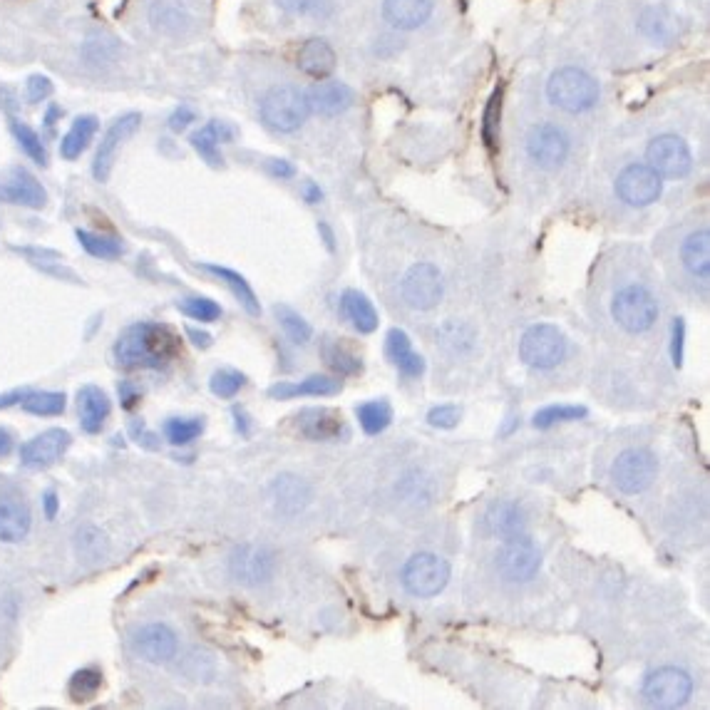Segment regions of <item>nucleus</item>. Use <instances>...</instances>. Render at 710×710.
Returning <instances> with one entry per match:
<instances>
[{"instance_id":"864d4df0","label":"nucleus","mask_w":710,"mask_h":710,"mask_svg":"<svg viewBox=\"0 0 710 710\" xmlns=\"http://www.w3.org/2000/svg\"><path fill=\"white\" fill-rule=\"evenodd\" d=\"M192 120H194V112L189 110V107H179V110L172 112V117H169V127H172L174 132H182L192 125Z\"/></svg>"},{"instance_id":"f3484780","label":"nucleus","mask_w":710,"mask_h":710,"mask_svg":"<svg viewBox=\"0 0 710 710\" xmlns=\"http://www.w3.org/2000/svg\"><path fill=\"white\" fill-rule=\"evenodd\" d=\"M140 122H142L140 112H127V115H122L120 120H115V125L107 130L105 140L100 142L95 159H92V177H95L97 182H107V177H110V172H112V162H115L117 149H120V144L125 142L127 137L135 135L137 127H140Z\"/></svg>"},{"instance_id":"f03ea898","label":"nucleus","mask_w":710,"mask_h":710,"mask_svg":"<svg viewBox=\"0 0 710 710\" xmlns=\"http://www.w3.org/2000/svg\"><path fill=\"white\" fill-rule=\"evenodd\" d=\"M547 95L554 107L579 115L589 112L599 102V85L589 72L579 68H562L549 77Z\"/></svg>"},{"instance_id":"20e7f679","label":"nucleus","mask_w":710,"mask_h":710,"mask_svg":"<svg viewBox=\"0 0 710 710\" xmlns=\"http://www.w3.org/2000/svg\"><path fill=\"white\" fill-rule=\"evenodd\" d=\"M567 355V338L552 323H537L519 341V358L534 370H552Z\"/></svg>"},{"instance_id":"aec40b11","label":"nucleus","mask_w":710,"mask_h":710,"mask_svg":"<svg viewBox=\"0 0 710 710\" xmlns=\"http://www.w3.org/2000/svg\"><path fill=\"white\" fill-rule=\"evenodd\" d=\"M110 410V398H107V393L102 388H97V385H82V388L77 390V415H80V425L85 432H90V435L100 432L102 427H105L107 418H110Z\"/></svg>"},{"instance_id":"c03bdc74","label":"nucleus","mask_w":710,"mask_h":710,"mask_svg":"<svg viewBox=\"0 0 710 710\" xmlns=\"http://www.w3.org/2000/svg\"><path fill=\"white\" fill-rule=\"evenodd\" d=\"M244 385H246V375L239 373V370H234V368L216 370V373L212 375V380H209V388H212V393L221 400L236 398Z\"/></svg>"},{"instance_id":"338daca9","label":"nucleus","mask_w":710,"mask_h":710,"mask_svg":"<svg viewBox=\"0 0 710 710\" xmlns=\"http://www.w3.org/2000/svg\"><path fill=\"white\" fill-rule=\"evenodd\" d=\"M517 425H519V420H514V418H512V423H509L507 427H504V430H502V432H499V435H502V437H507V435H509V432H512V430H514V427H517Z\"/></svg>"},{"instance_id":"5701e85b","label":"nucleus","mask_w":710,"mask_h":710,"mask_svg":"<svg viewBox=\"0 0 710 710\" xmlns=\"http://www.w3.org/2000/svg\"><path fill=\"white\" fill-rule=\"evenodd\" d=\"M383 15L393 28L415 30L432 15V0H383Z\"/></svg>"},{"instance_id":"6ab92c4d","label":"nucleus","mask_w":710,"mask_h":710,"mask_svg":"<svg viewBox=\"0 0 710 710\" xmlns=\"http://www.w3.org/2000/svg\"><path fill=\"white\" fill-rule=\"evenodd\" d=\"M0 199L10 204H20V207L43 209L45 202H48V194H45L43 184L33 174L18 167L8 182L0 184Z\"/></svg>"},{"instance_id":"bf43d9fd","label":"nucleus","mask_w":710,"mask_h":710,"mask_svg":"<svg viewBox=\"0 0 710 710\" xmlns=\"http://www.w3.org/2000/svg\"><path fill=\"white\" fill-rule=\"evenodd\" d=\"M58 514V495L55 492H45V517L55 519Z\"/></svg>"},{"instance_id":"79ce46f5","label":"nucleus","mask_w":710,"mask_h":710,"mask_svg":"<svg viewBox=\"0 0 710 710\" xmlns=\"http://www.w3.org/2000/svg\"><path fill=\"white\" fill-rule=\"evenodd\" d=\"M204 432V420L202 418H169L164 423V435L172 445H189V442L197 440Z\"/></svg>"},{"instance_id":"f257e3e1","label":"nucleus","mask_w":710,"mask_h":710,"mask_svg":"<svg viewBox=\"0 0 710 710\" xmlns=\"http://www.w3.org/2000/svg\"><path fill=\"white\" fill-rule=\"evenodd\" d=\"M177 353V336L162 323H135L115 343V360L122 368H167Z\"/></svg>"},{"instance_id":"6e6552de","label":"nucleus","mask_w":710,"mask_h":710,"mask_svg":"<svg viewBox=\"0 0 710 710\" xmlns=\"http://www.w3.org/2000/svg\"><path fill=\"white\" fill-rule=\"evenodd\" d=\"M497 569L507 581H532L542 569V552L537 542L527 537V532L517 537L502 539L497 552Z\"/></svg>"},{"instance_id":"680f3d73","label":"nucleus","mask_w":710,"mask_h":710,"mask_svg":"<svg viewBox=\"0 0 710 710\" xmlns=\"http://www.w3.org/2000/svg\"><path fill=\"white\" fill-rule=\"evenodd\" d=\"M303 197H306V202H311V204H316V202H321V189L316 187V184H306V192H303Z\"/></svg>"},{"instance_id":"72a5a7b5","label":"nucleus","mask_w":710,"mask_h":710,"mask_svg":"<svg viewBox=\"0 0 710 710\" xmlns=\"http://www.w3.org/2000/svg\"><path fill=\"white\" fill-rule=\"evenodd\" d=\"M204 269H207L209 274L219 276V279L224 281V284L229 286L231 291H234V296L239 298V303L246 308V311L251 313V316H259V313H261L259 298H256L254 288L249 286V281H246L244 276L236 274V271H231V269H224V266H204Z\"/></svg>"},{"instance_id":"a19ab883","label":"nucleus","mask_w":710,"mask_h":710,"mask_svg":"<svg viewBox=\"0 0 710 710\" xmlns=\"http://www.w3.org/2000/svg\"><path fill=\"white\" fill-rule=\"evenodd\" d=\"M102 688V673L100 668H80L77 673H72L70 678V696L77 703H85L90 698H95Z\"/></svg>"},{"instance_id":"7ed1b4c3","label":"nucleus","mask_w":710,"mask_h":710,"mask_svg":"<svg viewBox=\"0 0 710 710\" xmlns=\"http://www.w3.org/2000/svg\"><path fill=\"white\" fill-rule=\"evenodd\" d=\"M308 115H311L308 97L298 87H274L261 100V120L274 132H296Z\"/></svg>"},{"instance_id":"4d7b16f0","label":"nucleus","mask_w":710,"mask_h":710,"mask_svg":"<svg viewBox=\"0 0 710 710\" xmlns=\"http://www.w3.org/2000/svg\"><path fill=\"white\" fill-rule=\"evenodd\" d=\"M269 169H271V174H274V177H284V179L293 177V164L286 162V159H271Z\"/></svg>"},{"instance_id":"8fccbe9b","label":"nucleus","mask_w":710,"mask_h":710,"mask_svg":"<svg viewBox=\"0 0 710 710\" xmlns=\"http://www.w3.org/2000/svg\"><path fill=\"white\" fill-rule=\"evenodd\" d=\"M683 346H686V321H683V318H676L671 331V358L676 368H681L683 365Z\"/></svg>"},{"instance_id":"4c0bfd02","label":"nucleus","mask_w":710,"mask_h":710,"mask_svg":"<svg viewBox=\"0 0 710 710\" xmlns=\"http://www.w3.org/2000/svg\"><path fill=\"white\" fill-rule=\"evenodd\" d=\"M75 549L82 562H100L107 557V537L97 527H82L75 537Z\"/></svg>"},{"instance_id":"603ef678","label":"nucleus","mask_w":710,"mask_h":710,"mask_svg":"<svg viewBox=\"0 0 710 710\" xmlns=\"http://www.w3.org/2000/svg\"><path fill=\"white\" fill-rule=\"evenodd\" d=\"M50 92H53V82H50L45 75H33L28 80V100L30 102H43Z\"/></svg>"},{"instance_id":"de8ad7c7","label":"nucleus","mask_w":710,"mask_h":710,"mask_svg":"<svg viewBox=\"0 0 710 710\" xmlns=\"http://www.w3.org/2000/svg\"><path fill=\"white\" fill-rule=\"evenodd\" d=\"M499 122H502V87H497L495 95L490 97L485 117H482V135H485V144L490 149H497Z\"/></svg>"},{"instance_id":"2eb2a0df","label":"nucleus","mask_w":710,"mask_h":710,"mask_svg":"<svg viewBox=\"0 0 710 710\" xmlns=\"http://www.w3.org/2000/svg\"><path fill=\"white\" fill-rule=\"evenodd\" d=\"M70 442V432L63 430V427L45 430L30 442H25L23 450H20V462H23L25 470H45L68 452Z\"/></svg>"},{"instance_id":"ddd939ff","label":"nucleus","mask_w":710,"mask_h":710,"mask_svg":"<svg viewBox=\"0 0 710 710\" xmlns=\"http://www.w3.org/2000/svg\"><path fill=\"white\" fill-rule=\"evenodd\" d=\"M527 154L537 167L557 169L562 167L569 154V137L557 125H537L527 135Z\"/></svg>"},{"instance_id":"bb28decb","label":"nucleus","mask_w":710,"mask_h":710,"mask_svg":"<svg viewBox=\"0 0 710 710\" xmlns=\"http://www.w3.org/2000/svg\"><path fill=\"white\" fill-rule=\"evenodd\" d=\"M298 68L311 77H328L336 70V53L326 40H306L298 50Z\"/></svg>"},{"instance_id":"09e8293b","label":"nucleus","mask_w":710,"mask_h":710,"mask_svg":"<svg viewBox=\"0 0 710 710\" xmlns=\"http://www.w3.org/2000/svg\"><path fill=\"white\" fill-rule=\"evenodd\" d=\"M462 413L457 405H437V408H432L430 413H427V423L432 427H440V430H452V427H457L460 423Z\"/></svg>"},{"instance_id":"5fc2aeb1","label":"nucleus","mask_w":710,"mask_h":710,"mask_svg":"<svg viewBox=\"0 0 710 710\" xmlns=\"http://www.w3.org/2000/svg\"><path fill=\"white\" fill-rule=\"evenodd\" d=\"M276 3L288 13H308L311 8H316L318 0H276Z\"/></svg>"},{"instance_id":"a18cd8bd","label":"nucleus","mask_w":710,"mask_h":710,"mask_svg":"<svg viewBox=\"0 0 710 710\" xmlns=\"http://www.w3.org/2000/svg\"><path fill=\"white\" fill-rule=\"evenodd\" d=\"M10 130H13L15 140H18L20 147H23V152L28 154L35 164H40V167H45V164H48V152H45L38 132H33L28 125H23V122H13V125H10Z\"/></svg>"},{"instance_id":"0eeeda50","label":"nucleus","mask_w":710,"mask_h":710,"mask_svg":"<svg viewBox=\"0 0 710 710\" xmlns=\"http://www.w3.org/2000/svg\"><path fill=\"white\" fill-rule=\"evenodd\" d=\"M450 581V564L430 552L413 554L403 567V586L418 599H432Z\"/></svg>"},{"instance_id":"cd10ccee","label":"nucleus","mask_w":710,"mask_h":710,"mask_svg":"<svg viewBox=\"0 0 710 710\" xmlns=\"http://www.w3.org/2000/svg\"><path fill=\"white\" fill-rule=\"evenodd\" d=\"M341 313L358 333H373L378 328V311L368 296L360 291H346L341 296Z\"/></svg>"},{"instance_id":"f704fd0d","label":"nucleus","mask_w":710,"mask_h":710,"mask_svg":"<svg viewBox=\"0 0 710 710\" xmlns=\"http://www.w3.org/2000/svg\"><path fill=\"white\" fill-rule=\"evenodd\" d=\"M358 420L360 427H363L365 435H380L385 432L393 423V408H390L388 400H368V403L358 405Z\"/></svg>"},{"instance_id":"f8f14e48","label":"nucleus","mask_w":710,"mask_h":710,"mask_svg":"<svg viewBox=\"0 0 710 710\" xmlns=\"http://www.w3.org/2000/svg\"><path fill=\"white\" fill-rule=\"evenodd\" d=\"M229 574L244 586H261L274 576V554L259 544H241L229 557Z\"/></svg>"},{"instance_id":"4468645a","label":"nucleus","mask_w":710,"mask_h":710,"mask_svg":"<svg viewBox=\"0 0 710 710\" xmlns=\"http://www.w3.org/2000/svg\"><path fill=\"white\" fill-rule=\"evenodd\" d=\"M403 298L415 311H430L442 298V276L432 264H415L403 279Z\"/></svg>"},{"instance_id":"c9c22d12","label":"nucleus","mask_w":710,"mask_h":710,"mask_svg":"<svg viewBox=\"0 0 710 710\" xmlns=\"http://www.w3.org/2000/svg\"><path fill=\"white\" fill-rule=\"evenodd\" d=\"M25 408V413L33 415H63L68 408V395L58 393V390H35V393H25V398L20 400Z\"/></svg>"},{"instance_id":"a878e982","label":"nucleus","mask_w":710,"mask_h":710,"mask_svg":"<svg viewBox=\"0 0 710 710\" xmlns=\"http://www.w3.org/2000/svg\"><path fill=\"white\" fill-rule=\"evenodd\" d=\"M341 393V380H333L328 375H311L301 383H276L269 388V395L274 400H291L298 395H311V398H328V395Z\"/></svg>"},{"instance_id":"49530a36","label":"nucleus","mask_w":710,"mask_h":710,"mask_svg":"<svg viewBox=\"0 0 710 710\" xmlns=\"http://www.w3.org/2000/svg\"><path fill=\"white\" fill-rule=\"evenodd\" d=\"M179 311L184 313V316L194 318V321H202V323H212L216 318H221V306L212 298H202V296H194V298H184V301H179Z\"/></svg>"},{"instance_id":"473e14b6","label":"nucleus","mask_w":710,"mask_h":710,"mask_svg":"<svg viewBox=\"0 0 710 710\" xmlns=\"http://www.w3.org/2000/svg\"><path fill=\"white\" fill-rule=\"evenodd\" d=\"M321 355L323 360H326L328 368L336 370V373L341 375H358L360 370H363V360H360V355H355L351 348L343 346V343L336 341V338H326V341H323Z\"/></svg>"},{"instance_id":"c756f323","label":"nucleus","mask_w":710,"mask_h":710,"mask_svg":"<svg viewBox=\"0 0 710 710\" xmlns=\"http://www.w3.org/2000/svg\"><path fill=\"white\" fill-rule=\"evenodd\" d=\"M681 259L688 274L706 281L710 276V234L708 229L693 231L681 246Z\"/></svg>"},{"instance_id":"9d476101","label":"nucleus","mask_w":710,"mask_h":710,"mask_svg":"<svg viewBox=\"0 0 710 710\" xmlns=\"http://www.w3.org/2000/svg\"><path fill=\"white\" fill-rule=\"evenodd\" d=\"M648 167L666 179H683L691 174L693 167V154L688 149V144L678 135H661L653 137L651 144L646 149Z\"/></svg>"},{"instance_id":"1a4fd4ad","label":"nucleus","mask_w":710,"mask_h":710,"mask_svg":"<svg viewBox=\"0 0 710 710\" xmlns=\"http://www.w3.org/2000/svg\"><path fill=\"white\" fill-rule=\"evenodd\" d=\"M656 472L658 462L653 452L643 450V447H631L616 457L614 467H611V480L624 495H641L656 480Z\"/></svg>"},{"instance_id":"3c124183","label":"nucleus","mask_w":710,"mask_h":710,"mask_svg":"<svg viewBox=\"0 0 710 710\" xmlns=\"http://www.w3.org/2000/svg\"><path fill=\"white\" fill-rule=\"evenodd\" d=\"M130 435L144 450H159L157 435H154L152 430H147V425H144L142 420H130Z\"/></svg>"},{"instance_id":"58836bf2","label":"nucleus","mask_w":710,"mask_h":710,"mask_svg":"<svg viewBox=\"0 0 710 710\" xmlns=\"http://www.w3.org/2000/svg\"><path fill=\"white\" fill-rule=\"evenodd\" d=\"M589 415V410L581 405H547L534 415V427L539 430H549V427L559 423H574V420H584Z\"/></svg>"},{"instance_id":"c85d7f7f","label":"nucleus","mask_w":710,"mask_h":710,"mask_svg":"<svg viewBox=\"0 0 710 710\" xmlns=\"http://www.w3.org/2000/svg\"><path fill=\"white\" fill-rule=\"evenodd\" d=\"M271 495H274L276 507L284 514H298L311 499V487L303 480L293 475H281L276 477L274 485H271Z\"/></svg>"},{"instance_id":"e433bc0d","label":"nucleus","mask_w":710,"mask_h":710,"mask_svg":"<svg viewBox=\"0 0 710 710\" xmlns=\"http://www.w3.org/2000/svg\"><path fill=\"white\" fill-rule=\"evenodd\" d=\"M77 241H80L87 254L97 256V259H120L125 254V244L115 239V236H102L80 229L77 231Z\"/></svg>"},{"instance_id":"2f4dec72","label":"nucleus","mask_w":710,"mask_h":710,"mask_svg":"<svg viewBox=\"0 0 710 710\" xmlns=\"http://www.w3.org/2000/svg\"><path fill=\"white\" fill-rule=\"evenodd\" d=\"M224 140H231V132L229 127H224L221 122H212V125L202 127V130L192 135L194 149H197L209 164H214V167H221V164H224V159H221L219 154V144Z\"/></svg>"},{"instance_id":"ea45409f","label":"nucleus","mask_w":710,"mask_h":710,"mask_svg":"<svg viewBox=\"0 0 710 710\" xmlns=\"http://www.w3.org/2000/svg\"><path fill=\"white\" fill-rule=\"evenodd\" d=\"M641 30L648 38L658 40V43H666V40H671L678 33L676 20L666 10H646L641 18Z\"/></svg>"},{"instance_id":"13d9d810","label":"nucleus","mask_w":710,"mask_h":710,"mask_svg":"<svg viewBox=\"0 0 710 710\" xmlns=\"http://www.w3.org/2000/svg\"><path fill=\"white\" fill-rule=\"evenodd\" d=\"M187 336L192 338V343L197 348H209V346H212V336H209V333H204V331H197V328H187Z\"/></svg>"},{"instance_id":"4be33fe9","label":"nucleus","mask_w":710,"mask_h":710,"mask_svg":"<svg viewBox=\"0 0 710 710\" xmlns=\"http://www.w3.org/2000/svg\"><path fill=\"white\" fill-rule=\"evenodd\" d=\"M485 524L487 532L499 539L517 537V534L527 532V519H524L522 507H519L517 502H507V499H504V502H495L487 509Z\"/></svg>"},{"instance_id":"412c9836","label":"nucleus","mask_w":710,"mask_h":710,"mask_svg":"<svg viewBox=\"0 0 710 710\" xmlns=\"http://www.w3.org/2000/svg\"><path fill=\"white\" fill-rule=\"evenodd\" d=\"M385 355H388L390 363H393L405 378H420V375L425 373L423 355L413 351V343H410L408 333L400 331V328H393V331H388V336H385Z\"/></svg>"},{"instance_id":"69168bd1","label":"nucleus","mask_w":710,"mask_h":710,"mask_svg":"<svg viewBox=\"0 0 710 710\" xmlns=\"http://www.w3.org/2000/svg\"><path fill=\"white\" fill-rule=\"evenodd\" d=\"M318 231H321V234H323V239H326V246H328V251H333V249H336V244H333V234H331V229H328V226H326V224H321V226H318Z\"/></svg>"},{"instance_id":"a211bd4d","label":"nucleus","mask_w":710,"mask_h":710,"mask_svg":"<svg viewBox=\"0 0 710 710\" xmlns=\"http://www.w3.org/2000/svg\"><path fill=\"white\" fill-rule=\"evenodd\" d=\"M298 432L313 442H333L348 437L343 415L331 408H308L298 415Z\"/></svg>"},{"instance_id":"423d86ee","label":"nucleus","mask_w":710,"mask_h":710,"mask_svg":"<svg viewBox=\"0 0 710 710\" xmlns=\"http://www.w3.org/2000/svg\"><path fill=\"white\" fill-rule=\"evenodd\" d=\"M614 321L629 333H646L658 321V301L643 286L621 288L611 303Z\"/></svg>"},{"instance_id":"e2e57ef3","label":"nucleus","mask_w":710,"mask_h":710,"mask_svg":"<svg viewBox=\"0 0 710 710\" xmlns=\"http://www.w3.org/2000/svg\"><path fill=\"white\" fill-rule=\"evenodd\" d=\"M234 418H236V427H239L241 435H246V432H249V423H246V420H249V418H246L244 410L236 408V410H234Z\"/></svg>"},{"instance_id":"39448f33","label":"nucleus","mask_w":710,"mask_h":710,"mask_svg":"<svg viewBox=\"0 0 710 710\" xmlns=\"http://www.w3.org/2000/svg\"><path fill=\"white\" fill-rule=\"evenodd\" d=\"M641 693L643 701L651 708H681L693 696V678L686 671H681V668H658V671L648 673L641 686Z\"/></svg>"},{"instance_id":"052dcab7","label":"nucleus","mask_w":710,"mask_h":710,"mask_svg":"<svg viewBox=\"0 0 710 710\" xmlns=\"http://www.w3.org/2000/svg\"><path fill=\"white\" fill-rule=\"evenodd\" d=\"M13 450V435L5 427H0V457H5Z\"/></svg>"},{"instance_id":"9b49d317","label":"nucleus","mask_w":710,"mask_h":710,"mask_svg":"<svg viewBox=\"0 0 710 710\" xmlns=\"http://www.w3.org/2000/svg\"><path fill=\"white\" fill-rule=\"evenodd\" d=\"M663 182L648 164H629L616 179V194L629 207H648L661 197Z\"/></svg>"},{"instance_id":"dca6fc26","label":"nucleus","mask_w":710,"mask_h":710,"mask_svg":"<svg viewBox=\"0 0 710 710\" xmlns=\"http://www.w3.org/2000/svg\"><path fill=\"white\" fill-rule=\"evenodd\" d=\"M177 634L167 624H144L132 634V651L147 663H167L177 656Z\"/></svg>"},{"instance_id":"0e129e2a","label":"nucleus","mask_w":710,"mask_h":710,"mask_svg":"<svg viewBox=\"0 0 710 710\" xmlns=\"http://www.w3.org/2000/svg\"><path fill=\"white\" fill-rule=\"evenodd\" d=\"M25 398V393H10V395H3L0 398V408H5V405H13V403H18V400H23Z\"/></svg>"},{"instance_id":"7c9ffc66","label":"nucleus","mask_w":710,"mask_h":710,"mask_svg":"<svg viewBox=\"0 0 710 710\" xmlns=\"http://www.w3.org/2000/svg\"><path fill=\"white\" fill-rule=\"evenodd\" d=\"M97 127H100V122H97V117L92 115H82L77 117L75 122H72L70 132L65 135L63 144H60V154H63L65 159H77L82 152H85L87 147H90L92 137H95Z\"/></svg>"},{"instance_id":"b1692460","label":"nucleus","mask_w":710,"mask_h":710,"mask_svg":"<svg viewBox=\"0 0 710 710\" xmlns=\"http://www.w3.org/2000/svg\"><path fill=\"white\" fill-rule=\"evenodd\" d=\"M308 107L318 115L326 117H336L341 112H346L348 107L353 105V92L351 87L341 85V82H323V85H316L311 92H308Z\"/></svg>"},{"instance_id":"393cba45","label":"nucleus","mask_w":710,"mask_h":710,"mask_svg":"<svg viewBox=\"0 0 710 710\" xmlns=\"http://www.w3.org/2000/svg\"><path fill=\"white\" fill-rule=\"evenodd\" d=\"M30 512L20 499L0 497V542H23L30 532Z\"/></svg>"},{"instance_id":"37998d69","label":"nucleus","mask_w":710,"mask_h":710,"mask_svg":"<svg viewBox=\"0 0 710 710\" xmlns=\"http://www.w3.org/2000/svg\"><path fill=\"white\" fill-rule=\"evenodd\" d=\"M276 318H279L281 328H284L286 338L291 343H296V346H303V343L311 341V336H313L311 326H308V323L303 321V318L298 316V313L293 311V308L276 306Z\"/></svg>"},{"instance_id":"6e6d98bb","label":"nucleus","mask_w":710,"mask_h":710,"mask_svg":"<svg viewBox=\"0 0 710 710\" xmlns=\"http://www.w3.org/2000/svg\"><path fill=\"white\" fill-rule=\"evenodd\" d=\"M120 395H122V408H135L137 405V398H140V390L135 388L132 383H122L120 385Z\"/></svg>"}]
</instances>
